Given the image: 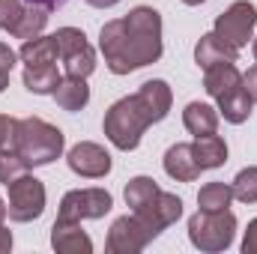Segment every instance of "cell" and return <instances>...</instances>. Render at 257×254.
Segmentation results:
<instances>
[{
	"instance_id": "cell-1",
	"label": "cell",
	"mask_w": 257,
	"mask_h": 254,
	"mask_svg": "<svg viewBox=\"0 0 257 254\" xmlns=\"http://www.w3.org/2000/svg\"><path fill=\"white\" fill-rule=\"evenodd\" d=\"M99 51L114 75H128L156 63L165 51L162 15L153 6H135L128 15L108 21L99 33Z\"/></svg>"
},
{
	"instance_id": "cell-2",
	"label": "cell",
	"mask_w": 257,
	"mask_h": 254,
	"mask_svg": "<svg viewBox=\"0 0 257 254\" xmlns=\"http://www.w3.org/2000/svg\"><path fill=\"white\" fill-rule=\"evenodd\" d=\"M203 90L218 102V111L227 123L239 126L251 117L254 99L245 90V81L233 63H215L203 69Z\"/></svg>"
},
{
	"instance_id": "cell-3",
	"label": "cell",
	"mask_w": 257,
	"mask_h": 254,
	"mask_svg": "<svg viewBox=\"0 0 257 254\" xmlns=\"http://www.w3.org/2000/svg\"><path fill=\"white\" fill-rule=\"evenodd\" d=\"M66 138L63 132L51 123H45L42 117H24L15 123V144L12 150L21 156V162L27 168H42L51 165L63 156Z\"/></svg>"
},
{
	"instance_id": "cell-4",
	"label": "cell",
	"mask_w": 257,
	"mask_h": 254,
	"mask_svg": "<svg viewBox=\"0 0 257 254\" xmlns=\"http://www.w3.org/2000/svg\"><path fill=\"white\" fill-rule=\"evenodd\" d=\"M156 123V117H153V111L147 108V102L135 93V96H126V99H117L111 108H108V114H105V138L117 147V150H135L138 144H141V138H144V132L147 126H153Z\"/></svg>"
},
{
	"instance_id": "cell-5",
	"label": "cell",
	"mask_w": 257,
	"mask_h": 254,
	"mask_svg": "<svg viewBox=\"0 0 257 254\" xmlns=\"http://www.w3.org/2000/svg\"><path fill=\"white\" fill-rule=\"evenodd\" d=\"M233 236H236V215L230 209H218V212L197 209L189 218V239L194 248L206 254L227 251L233 245Z\"/></svg>"
},
{
	"instance_id": "cell-6",
	"label": "cell",
	"mask_w": 257,
	"mask_h": 254,
	"mask_svg": "<svg viewBox=\"0 0 257 254\" xmlns=\"http://www.w3.org/2000/svg\"><path fill=\"white\" fill-rule=\"evenodd\" d=\"M6 189H9V206H6V212H9L12 221L27 224V221H36L45 212V186L36 177L21 174Z\"/></svg>"
},
{
	"instance_id": "cell-7",
	"label": "cell",
	"mask_w": 257,
	"mask_h": 254,
	"mask_svg": "<svg viewBox=\"0 0 257 254\" xmlns=\"http://www.w3.org/2000/svg\"><path fill=\"white\" fill-rule=\"evenodd\" d=\"M54 39H57L60 60H63V69L69 78H87V75H93V69H96V51L90 48L84 30H78V27H60L54 33Z\"/></svg>"
},
{
	"instance_id": "cell-8",
	"label": "cell",
	"mask_w": 257,
	"mask_h": 254,
	"mask_svg": "<svg viewBox=\"0 0 257 254\" xmlns=\"http://www.w3.org/2000/svg\"><path fill=\"white\" fill-rule=\"evenodd\" d=\"M254 27H257V6L248 3V0H236V3H230V6L215 18V30H212V33H215L218 39H224L227 45L242 48V45H248Z\"/></svg>"
},
{
	"instance_id": "cell-9",
	"label": "cell",
	"mask_w": 257,
	"mask_h": 254,
	"mask_svg": "<svg viewBox=\"0 0 257 254\" xmlns=\"http://www.w3.org/2000/svg\"><path fill=\"white\" fill-rule=\"evenodd\" d=\"M153 239H156V233L150 230V224L132 212V215H123V218H117L111 224L105 248L111 254H138V251H144Z\"/></svg>"
},
{
	"instance_id": "cell-10",
	"label": "cell",
	"mask_w": 257,
	"mask_h": 254,
	"mask_svg": "<svg viewBox=\"0 0 257 254\" xmlns=\"http://www.w3.org/2000/svg\"><path fill=\"white\" fill-rule=\"evenodd\" d=\"M111 206H114V197L105 189H72L60 200L57 218H72V221L102 218L105 212H111Z\"/></svg>"
},
{
	"instance_id": "cell-11",
	"label": "cell",
	"mask_w": 257,
	"mask_h": 254,
	"mask_svg": "<svg viewBox=\"0 0 257 254\" xmlns=\"http://www.w3.org/2000/svg\"><path fill=\"white\" fill-rule=\"evenodd\" d=\"M66 162H69L72 174L87 177V180H102V177L111 174V153H108L105 147L93 144V141H81V144H75V147L69 150Z\"/></svg>"
},
{
	"instance_id": "cell-12",
	"label": "cell",
	"mask_w": 257,
	"mask_h": 254,
	"mask_svg": "<svg viewBox=\"0 0 257 254\" xmlns=\"http://www.w3.org/2000/svg\"><path fill=\"white\" fill-rule=\"evenodd\" d=\"M138 218H144L147 224H150V230L159 236L165 227H171L180 215H183V200L177 197V194H171V191H159V197L150 203V206H144L141 212H135Z\"/></svg>"
},
{
	"instance_id": "cell-13",
	"label": "cell",
	"mask_w": 257,
	"mask_h": 254,
	"mask_svg": "<svg viewBox=\"0 0 257 254\" xmlns=\"http://www.w3.org/2000/svg\"><path fill=\"white\" fill-rule=\"evenodd\" d=\"M51 245L57 254H90L93 251V239L84 233L81 221L72 218H57L51 227Z\"/></svg>"
},
{
	"instance_id": "cell-14",
	"label": "cell",
	"mask_w": 257,
	"mask_h": 254,
	"mask_svg": "<svg viewBox=\"0 0 257 254\" xmlns=\"http://www.w3.org/2000/svg\"><path fill=\"white\" fill-rule=\"evenodd\" d=\"M165 174L177 183H192L200 177V165L192 153V144H174L165 153Z\"/></svg>"
},
{
	"instance_id": "cell-15",
	"label": "cell",
	"mask_w": 257,
	"mask_h": 254,
	"mask_svg": "<svg viewBox=\"0 0 257 254\" xmlns=\"http://www.w3.org/2000/svg\"><path fill=\"white\" fill-rule=\"evenodd\" d=\"M236 57H239V48L227 45L215 33H203L200 42L194 45V63L200 66V69H209V66H215V63H236Z\"/></svg>"
},
{
	"instance_id": "cell-16",
	"label": "cell",
	"mask_w": 257,
	"mask_h": 254,
	"mask_svg": "<svg viewBox=\"0 0 257 254\" xmlns=\"http://www.w3.org/2000/svg\"><path fill=\"white\" fill-rule=\"evenodd\" d=\"M183 126L192 132L194 138L215 135L218 132V111L206 102H189L183 111Z\"/></svg>"
},
{
	"instance_id": "cell-17",
	"label": "cell",
	"mask_w": 257,
	"mask_h": 254,
	"mask_svg": "<svg viewBox=\"0 0 257 254\" xmlns=\"http://www.w3.org/2000/svg\"><path fill=\"white\" fill-rule=\"evenodd\" d=\"M18 57H21V63H24V66L57 63V57H60V48H57V39H54V33H51V36H33V39H24V45H21Z\"/></svg>"
},
{
	"instance_id": "cell-18",
	"label": "cell",
	"mask_w": 257,
	"mask_h": 254,
	"mask_svg": "<svg viewBox=\"0 0 257 254\" xmlns=\"http://www.w3.org/2000/svg\"><path fill=\"white\" fill-rule=\"evenodd\" d=\"M192 153L200 165V171H215L227 162V144L218 138V135H203V138H194Z\"/></svg>"
},
{
	"instance_id": "cell-19",
	"label": "cell",
	"mask_w": 257,
	"mask_h": 254,
	"mask_svg": "<svg viewBox=\"0 0 257 254\" xmlns=\"http://www.w3.org/2000/svg\"><path fill=\"white\" fill-rule=\"evenodd\" d=\"M21 81L36 96H54V90H57V84L63 78H60L54 63H45V66H24V78Z\"/></svg>"
},
{
	"instance_id": "cell-20",
	"label": "cell",
	"mask_w": 257,
	"mask_h": 254,
	"mask_svg": "<svg viewBox=\"0 0 257 254\" xmlns=\"http://www.w3.org/2000/svg\"><path fill=\"white\" fill-rule=\"evenodd\" d=\"M54 99H57V105L63 108V111H81L87 102H90V87H87V78H69L66 75L63 81L57 84V90H54Z\"/></svg>"
},
{
	"instance_id": "cell-21",
	"label": "cell",
	"mask_w": 257,
	"mask_h": 254,
	"mask_svg": "<svg viewBox=\"0 0 257 254\" xmlns=\"http://www.w3.org/2000/svg\"><path fill=\"white\" fill-rule=\"evenodd\" d=\"M159 191L162 189H159V183L153 177H135L126 186V203L132 206V212H141L144 206H150L159 197Z\"/></svg>"
},
{
	"instance_id": "cell-22",
	"label": "cell",
	"mask_w": 257,
	"mask_h": 254,
	"mask_svg": "<svg viewBox=\"0 0 257 254\" xmlns=\"http://www.w3.org/2000/svg\"><path fill=\"white\" fill-rule=\"evenodd\" d=\"M230 200H233V189L227 183H206L203 189L197 191V206L200 209H209V212L227 209Z\"/></svg>"
},
{
	"instance_id": "cell-23",
	"label": "cell",
	"mask_w": 257,
	"mask_h": 254,
	"mask_svg": "<svg viewBox=\"0 0 257 254\" xmlns=\"http://www.w3.org/2000/svg\"><path fill=\"white\" fill-rule=\"evenodd\" d=\"M45 24H48V9L27 3L24 6V15H21V21H18V27H15L12 36L15 39H33V36H39L45 30Z\"/></svg>"
},
{
	"instance_id": "cell-24",
	"label": "cell",
	"mask_w": 257,
	"mask_h": 254,
	"mask_svg": "<svg viewBox=\"0 0 257 254\" xmlns=\"http://www.w3.org/2000/svg\"><path fill=\"white\" fill-rule=\"evenodd\" d=\"M233 197L242 203H257V168H242L233 180Z\"/></svg>"
},
{
	"instance_id": "cell-25",
	"label": "cell",
	"mask_w": 257,
	"mask_h": 254,
	"mask_svg": "<svg viewBox=\"0 0 257 254\" xmlns=\"http://www.w3.org/2000/svg\"><path fill=\"white\" fill-rule=\"evenodd\" d=\"M21 174H27V165L21 162V156L15 150H3L0 153V183L9 186L12 180H18Z\"/></svg>"
},
{
	"instance_id": "cell-26",
	"label": "cell",
	"mask_w": 257,
	"mask_h": 254,
	"mask_svg": "<svg viewBox=\"0 0 257 254\" xmlns=\"http://www.w3.org/2000/svg\"><path fill=\"white\" fill-rule=\"evenodd\" d=\"M21 15H24V3L21 0H0V30L15 33Z\"/></svg>"
},
{
	"instance_id": "cell-27",
	"label": "cell",
	"mask_w": 257,
	"mask_h": 254,
	"mask_svg": "<svg viewBox=\"0 0 257 254\" xmlns=\"http://www.w3.org/2000/svg\"><path fill=\"white\" fill-rule=\"evenodd\" d=\"M15 123H18V120L0 114V153H3V150H12V144H15Z\"/></svg>"
},
{
	"instance_id": "cell-28",
	"label": "cell",
	"mask_w": 257,
	"mask_h": 254,
	"mask_svg": "<svg viewBox=\"0 0 257 254\" xmlns=\"http://www.w3.org/2000/svg\"><path fill=\"white\" fill-rule=\"evenodd\" d=\"M15 51L9 48V45H3L0 42V78H9V72H12V66H15Z\"/></svg>"
},
{
	"instance_id": "cell-29",
	"label": "cell",
	"mask_w": 257,
	"mask_h": 254,
	"mask_svg": "<svg viewBox=\"0 0 257 254\" xmlns=\"http://www.w3.org/2000/svg\"><path fill=\"white\" fill-rule=\"evenodd\" d=\"M242 251L257 254V218L248 221V230H245V236H242Z\"/></svg>"
},
{
	"instance_id": "cell-30",
	"label": "cell",
	"mask_w": 257,
	"mask_h": 254,
	"mask_svg": "<svg viewBox=\"0 0 257 254\" xmlns=\"http://www.w3.org/2000/svg\"><path fill=\"white\" fill-rule=\"evenodd\" d=\"M242 81H245V90H248V96L257 102V66H251V69L242 75Z\"/></svg>"
},
{
	"instance_id": "cell-31",
	"label": "cell",
	"mask_w": 257,
	"mask_h": 254,
	"mask_svg": "<svg viewBox=\"0 0 257 254\" xmlns=\"http://www.w3.org/2000/svg\"><path fill=\"white\" fill-rule=\"evenodd\" d=\"M27 3H33V6H42V9H60V6H66L69 0H27Z\"/></svg>"
},
{
	"instance_id": "cell-32",
	"label": "cell",
	"mask_w": 257,
	"mask_h": 254,
	"mask_svg": "<svg viewBox=\"0 0 257 254\" xmlns=\"http://www.w3.org/2000/svg\"><path fill=\"white\" fill-rule=\"evenodd\" d=\"M9 248H12V233L0 224V254H6Z\"/></svg>"
},
{
	"instance_id": "cell-33",
	"label": "cell",
	"mask_w": 257,
	"mask_h": 254,
	"mask_svg": "<svg viewBox=\"0 0 257 254\" xmlns=\"http://www.w3.org/2000/svg\"><path fill=\"white\" fill-rule=\"evenodd\" d=\"M90 6H96V9H108V6H117L120 0H87Z\"/></svg>"
},
{
	"instance_id": "cell-34",
	"label": "cell",
	"mask_w": 257,
	"mask_h": 254,
	"mask_svg": "<svg viewBox=\"0 0 257 254\" xmlns=\"http://www.w3.org/2000/svg\"><path fill=\"white\" fill-rule=\"evenodd\" d=\"M6 215H9V212H6V200L0 197V224H3V218H6Z\"/></svg>"
},
{
	"instance_id": "cell-35",
	"label": "cell",
	"mask_w": 257,
	"mask_h": 254,
	"mask_svg": "<svg viewBox=\"0 0 257 254\" xmlns=\"http://www.w3.org/2000/svg\"><path fill=\"white\" fill-rule=\"evenodd\" d=\"M186 6H200V3H206V0H183Z\"/></svg>"
},
{
	"instance_id": "cell-36",
	"label": "cell",
	"mask_w": 257,
	"mask_h": 254,
	"mask_svg": "<svg viewBox=\"0 0 257 254\" xmlns=\"http://www.w3.org/2000/svg\"><path fill=\"white\" fill-rule=\"evenodd\" d=\"M6 84H9V78H0V93L6 90Z\"/></svg>"
},
{
	"instance_id": "cell-37",
	"label": "cell",
	"mask_w": 257,
	"mask_h": 254,
	"mask_svg": "<svg viewBox=\"0 0 257 254\" xmlns=\"http://www.w3.org/2000/svg\"><path fill=\"white\" fill-rule=\"evenodd\" d=\"M254 57H257V39H254Z\"/></svg>"
}]
</instances>
